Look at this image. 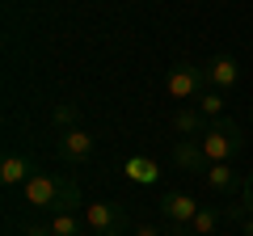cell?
Wrapping results in <instances>:
<instances>
[{"instance_id": "obj_11", "label": "cell", "mask_w": 253, "mask_h": 236, "mask_svg": "<svg viewBox=\"0 0 253 236\" xmlns=\"http://www.w3.org/2000/svg\"><path fill=\"white\" fill-rule=\"evenodd\" d=\"M203 177H207V190H211V194H232L236 186H245V182H236V173L228 169V160H215Z\"/></svg>"}, {"instance_id": "obj_9", "label": "cell", "mask_w": 253, "mask_h": 236, "mask_svg": "<svg viewBox=\"0 0 253 236\" xmlns=\"http://www.w3.org/2000/svg\"><path fill=\"white\" fill-rule=\"evenodd\" d=\"M203 202H194L190 194H165L161 198V215L169 219V224H190V219L199 215Z\"/></svg>"}, {"instance_id": "obj_16", "label": "cell", "mask_w": 253, "mask_h": 236, "mask_svg": "<svg viewBox=\"0 0 253 236\" xmlns=\"http://www.w3.org/2000/svg\"><path fill=\"white\" fill-rule=\"evenodd\" d=\"M241 202H245V211H249V219H253V173L245 177V186H241Z\"/></svg>"}, {"instance_id": "obj_2", "label": "cell", "mask_w": 253, "mask_h": 236, "mask_svg": "<svg viewBox=\"0 0 253 236\" xmlns=\"http://www.w3.org/2000/svg\"><path fill=\"white\" fill-rule=\"evenodd\" d=\"M203 144V152H207V160L215 164V160H228V156H236L245 148V131H241V122L236 118H211V127H207V135L199 139Z\"/></svg>"}, {"instance_id": "obj_18", "label": "cell", "mask_w": 253, "mask_h": 236, "mask_svg": "<svg viewBox=\"0 0 253 236\" xmlns=\"http://www.w3.org/2000/svg\"><path fill=\"white\" fill-rule=\"evenodd\" d=\"M131 236H165V232H161V228H152V224H139Z\"/></svg>"}, {"instance_id": "obj_8", "label": "cell", "mask_w": 253, "mask_h": 236, "mask_svg": "<svg viewBox=\"0 0 253 236\" xmlns=\"http://www.w3.org/2000/svg\"><path fill=\"white\" fill-rule=\"evenodd\" d=\"M173 164H177L181 173H207L211 169V160H207V152H203L199 139H177V144H173Z\"/></svg>"}, {"instance_id": "obj_3", "label": "cell", "mask_w": 253, "mask_h": 236, "mask_svg": "<svg viewBox=\"0 0 253 236\" xmlns=\"http://www.w3.org/2000/svg\"><path fill=\"white\" fill-rule=\"evenodd\" d=\"M203 89H211V84H207V72H203V64H190V59L173 64L169 80H165V93H169L173 101H199Z\"/></svg>"}, {"instance_id": "obj_5", "label": "cell", "mask_w": 253, "mask_h": 236, "mask_svg": "<svg viewBox=\"0 0 253 236\" xmlns=\"http://www.w3.org/2000/svg\"><path fill=\"white\" fill-rule=\"evenodd\" d=\"M55 148H59V156L68 164H89L93 152H97V144H93V135L84 127H72V131H59V139H55Z\"/></svg>"}, {"instance_id": "obj_21", "label": "cell", "mask_w": 253, "mask_h": 236, "mask_svg": "<svg viewBox=\"0 0 253 236\" xmlns=\"http://www.w3.org/2000/svg\"><path fill=\"white\" fill-rule=\"evenodd\" d=\"M249 118H253V110H249Z\"/></svg>"}, {"instance_id": "obj_4", "label": "cell", "mask_w": 253, "mask_h": 236, "mask_svg": "<svg viewBox=\"0 0 253 236\" xmlns=\"http://www.w3.org/2000/svg\"><path fill=\"white\" fill-rule=\"evenodd\" d=\"M84 224L93 236H123L126 232V211L118 202H89L84 207Z\"/></svg>"}, {"instance_id": "obj_13", "label": "cell", "mask_w": 253, "mask_h": 236, "mask_svg": "<svg viewBox=\"0 0 253 236\" xmlns=\"http://www.w3.org/2000/svg\"><path fill=\"white\" fill-rule=\"evenodd\" d=\"M224 224V211L219 207H199V215L190 219V228H194V236H215V228Z\"/></svg>"}, {"instance_id": "obj_14", "label": "cell", "mask_w": 253, "mask_h": 236, "mask_svg": "<svg viewBox=\"0 0 253 236\" xmlns=\"http://www.w3.org/2000/svg\"><path fill=\"white\" fill-rule=\"evenodd\" d=\"M194 106H199V110H203L207 118H224V110H228V97H224L219 89H203Z\"/></svg>"}, {"instance_id": "obj_7", "label": "cell", "mask_w": 253, "mask_h": 236, "mask_svg": "<svg viewBox=\"0 0 253 236\" xmlns=\"http://www.w3.org/2000/svg\"><path fill=\"white\" fill-rule=\"evenodd\" d=\"M169 127L177 131V135H186V139H194V135H207V127H211V118L203 114L199 106H177L173 110V118H169Z\"/></svg>"}, {"instance_id": "obj_19", "label": "cell", "mask_w": 253, "mask_h": 236, "mask_svg": "<svg viewBox=\"0 0 253 236\" xmlns=\"http://www.w3.org/2000/svg\"><path fill=\"white\" fill-rule=\"evenodd\" d=\"M21 236H51V232H46V224H26V232H21Z\"/></svg>"}, {"instance_id": "obj_15", "label": "cell", "mask_w": 253, "mask_h": 236, "mask_svg": "<svg viewBox=\"0 0 253 236\" xmlns=\"http://www.w3.org/2000/svg\"><path fill=\"white\" fill-rule=\"evenodd\" d=\"M51 122L59 131H72V127H81V110H76L72 101H59V106L51 110Z\"/></svg>"}, {"instance_id": "obj_17", "label": "cell", "mask_w": 253, "mask_h": 236, "mask_svg": "<svg viewBox=\"0 0 253 236\" xmlns=\"http://www.w3.org/2000/svg\"><path fill=\"white\" fill-rule=\"evenodd\" d=\"M165 236H194V228H190V224H169Z\"/></svg>"}, {"instance_id": "obj_20", "label": "cell", "mask_w": 253, "mask_h": 236, "mask_svg": "<svg viewBox=\"0 0 253 236\" xmlns=\"http://www.w3.org/2000/svg\"><path fill=\"white\" fill-rule=\"evenodd\" d=\"M241 232H245V236H253V219H241Z\"/></svg>"}, {"instance_id": "obj_12", "label": "cell", "mask_w": 253, "mask_h": 236, "mask_svg": "<svg viewBox=\"0 0 253 236\" xmlns=\"http://www.w3.org/2000/svg\"><path fill=\"white\" fill-rule=\"evenodd\" d=\"M84 228L89 224H81L76 211H51V219H46V232L51 236H84Z\"/></svg>"}, {"instance_id": "obj_6", "label": "cell", "mask_w": 253, "mask_h": 236, "mask_svg": "<svg viewBox=\"0 0 253 236\" xmlns=\"http://www.w3.org/2000/svg\"><path fill=\"white\" fill-rule=\"evenodd\" d=\"M203 72H207V84L219 89V93H228L236 80H241V68H236L232 55H211L207 64H203Z\"/></svg>"}, {"instance_id": "obj_1", "label": "cell", "mask_w": 253, "mask_h": 236, "mask_svg": "<svg viewBox=\"0 0 253 236\" xmlns=\"http://www.w3.org/2000/svg\"><path fill=\"white\" fill-rule=\"evenodd\" d=\"M26 202L34 211H76L81 207V186L59 173H34L26 186Z\"/></svg>"}, {"instance_id": "obj_10", "label": "cell", "mask_w": 253, "mask_h": 236, "mask_svg": "<svg viewBox=\"0 0 253 236\" xmlns=\"http://www.w3.org/2000/svg\"><path fill=\"white\" fill-rule=\"evenodd\" d=\"M30 177H34V160L21 152H9L4 160H0V182L4 186H26Z\"/></svg>"}]
</instances>
